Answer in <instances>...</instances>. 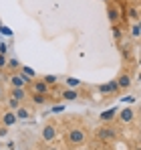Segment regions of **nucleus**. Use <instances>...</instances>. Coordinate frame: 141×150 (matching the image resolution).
<instances>
[{"mask_svg":"<svg viewBox=\"0 0 141 150\" xmlns=\"http://www.w3.org/2000/svg\"><path fill=\"white\" fill-rule=\"evenodd\" d=\"M6 67V57H4V53H0V69H4Z\"/></svg>","mask_w":141,"mask_h":150,"instance_id":"4be33fe9","label":"nucleus"},{"mask_svg":"<svg viewBox=\"0 0 141 150\" xmlns=\"http://www.w3.org/2000/svg\"><path fill=\"white\" fill-rule=\"evenodd\" d=\"M107 18H109L111 25H119V21L123 18L119 4H115V2H109V4H107Z\"/></svg>","mask_w":141,"mask_h":150,"instance_id":"20e7f679","label":"nucleus"},{"mask_svg":"<svg viewBox=\"0 0 141 150\" xmlns=\"http://www.w3.org/2000/svg\"><path fill=\"white\" fill-rule=\"evenodd\" d=\"M111 2H113V0H111Z\"/></svg>","mask_w":141,"mask_h":150,"instance_id":"bb28decb","label":"nucleus"},{"mask_svg":"<svg viewBox=\"0 0 141 150\" xmlns=\"http://www.w3.org/2000/svg\"><path fill=\"white\" fill-rule=\"evenodd\" d=\"M127 18H131L133 23H137V21L141 18L139 8H137V6H129V8H127Z\"/></svg>","mask_w":141,"mask_h":150,"instance_id":"4468645a","label":"nucleus"},{"mask_svg":"<svg viewBox=\"0 0 141 150\" xmlns=\"http://www.w3.org/2000/svg\"><path fill=\"white\" fill-rule=\"evenodd\" d=\"M81 98V91L77 89V87H65V89H61V100L65 101H75Z\"/></svg>","mask_w":141,"mask_h":150,"instance_id":"1a4fd4ad","label":"nucleus"},{"mask_svg":"<svg viewBox=\"0 0 141 150\" xmlns=\"http://www.w3.org/2000/svg\"><path fill=\"white\" fill-rule=\"evenodd\" d=\"M28 87H30V91H36V93H50V91H52V87L43 81V77H40V79H32Z\"/></svg>","mask_w":141,"mask_h":150,"instance_id":"423d86ee","label":"nucleus"},{"mask_svg":"<svg viewBox=\"0 0 141 150\" xmlns=\"http://www.w3.org/2000/svg\"><path fill=\"white\" fill-rule=\"evenodd\" d=\"M16 122H18V118H16V114H14L12 110L2 114V124H4V126H8V128H10V126H14Z\"/></svg>","mask_w":141,"mask_h":150,"instance_id":"ddd939ff","label":"nucleus"},{"mask_svg":"<svg viewBox=\"0 0 141 150\" xmlns=\"http://www.w3.org/2000/svg\"><path fill=\"white\" fill-rule=\"evenodd\" d=\"M57 136H59V126H57V122H47V124L43 126V140L45 142H54Z\"/></svg>","mask_w":141,"mask_h":150,"instance_id":"7ed1b4c3","label":"nucleus"},{"mask_svg":"<svg viewBox=\"0 0 141 150\" xmlns=\"http://www.w3.org/2000/svg\"><path fill=\"white\" fill-rule=\"evenodd\" d=\"M6 67H8V69H12V71H14V69H18V67H20V65H18V61H16V59H10V61H8V63H6Z\"/></svg>","mask_w":141,"mask_h":150,"instance_id":"412c9836","label":"nucleus"},{"mask_svg":"<svg viewBox=\"0 0 141 150\" xmlns=\"http://www.w3.org/2000/svg\"><path fill=\"white\" fill-rule=\"evenodd\" d=\"M6 134H8V126H0V136H6Z\"/></svg>","mask_w":141,"mask_h":150,"instance_id":"5701e85b","label":"nucleus"},{"mask_svg":"<svg viewBox=\"0 0 141 150\" xmlns=\"http://www.w3.org/2000/svg\"><path fill=\"white\" fill-rule=\"evenodd\" d=\"M131 37H133V39H141V28H139L137 23L131 25Z\"/></svg>","mask_w":141,"mask_h":150,"instance_id":"6ab92c4d","label":"nucleus"},{"mask_svg":"<svg viewBox=\"0 0 141 150\" xmlns=\"http://www.w3.org/2000/svg\"><path fill=\"white\" fill-rule=\"evenodd\" d=\"M95 138L99 140V142H111V140H115L117 138V126L113 124H101L97 130H95Z\"/></svg>","mask_w":141,"mask_h":150,"instance_id":"f03ea898","label":"nucleus"},{"mask_svg":"<svg viewBox=\"0 0 141 150\" xmlns=\"http://www.w3.org/2000/svg\"><path fill=\"white\" fill-rule=\"evenodd\" d=\"M50 150H57V148H50Z\"/></svg>","mask_w":141,"mask_h":150,"instance_id":"a878e982","label":"nucleus"},{"mask_svg":"<svg viewBox=\"0 0 141 150\" xmlns=\"http://www.w3.org/2000/svg\"><path fill=\"white\" fill-rule=\"evenodd\" d=\"M111 33H113L115 43H121V37H123V33H121V25H111Z\"/></svg>","mask_w":141,"mask_h":150,"instance_id":"dca6fc26","label":"nucleus"},{"mask_svg":"<svg viewBox=\"0 0 141 150\" xmlns=\"http://www.w3.org/2000/svg\"><path fill=\"white\" fill-rule=\"evenodd\" d=\"M89 138V132L85 126H75V128H69L65 132V144L69 148H77V146H83Z\"/></svg>","mask_w":141,"mask_h":150,"instance_id":"f257e3e1","label":"nucleus"},{"mask_svg":"<svg viewBox=\"0 0 141 150\" xmlns=\"http://www.w3.org/2000/svg\"><path fill=\"white\" fill-rule=\"evenodd\" d=\"M117 114H119L117 108H111V110L101 112V114H99V120H101V124H111V122L117 118Z\"/></svg>","mask_w":141,"mask_h":150,"instance_id":"9d476101","label":"nucleus"},{"mask_svg":"<svg viewBox=\"0 0 141 150\" xmlns=\"http://www.w3.org/2000/svg\"><path fill=\"white\" fill-rule=\"evenodd\" d=\"M117 118H119L121 124H131V122L135 120V110H133V108H123L117 114Z\"/></svg>","mask_w":141,"mask_h":150,"instance_id":"0eeeda50","label":"nucleus"},{"mask_svg":"<svg viewBox=\"0 0 141 150\" xmlns=\"http://www.w3.org/2000/svg\"><path fill=\"white\" fill-rule=\"evenodd\" d=\"M14 114H16V118H18V120H28V118H30V110H28V108H24V105H20L18 110H14Z\"/></svg>","mask_w":141,"mask_h":150,"instance_id":"2eb2a0df","label":"nucleus"},{"mask_svg":"<svg viewBox=\"0 0 141 150\" xmlns=\"http://www.w3.org/2000/svg\"><path fill=\"white\" fill-rule=\"evenodd\" d=\"M30 77H26L22 73H12L10 75V87H28L30 85Z\"/></svg>","mask_w":141,"mask_h":150,"instance_id":"39448f33","label":"nucleus"},{"mask_svg":"<svg viewBox=\"0 0 141 150\" xmlns=\"http://www.w3.org/2000/svg\"><path fill=\"white\" fill-rule=\"evenodd\" d=\"M6 105H8V110H12V112H14V110H18L22 103H20L18 100H14V98H8V100H6Z\"/></svg>","mask_w":141,"mask_h":150,"instance_id":"a211bd4d","label":"nucleus"},{"mask_svg":"<svg viewBox=\"0 0 141 150\" xmlns=\"http://www.w3.org/2000/svg\"><path fill=\"white\" fill-rule=\"evenodd\" d=\"M137 25H139V28H141V18H139V21H137Z\"/></svg>","mask_w":141,"mask_h":150,"instance_id":"b1692460","label":"nucleus"},{"mask_svg":"<svg viewBox=\"0 0 141 150\" xmlns=\"http://www.w3.org/2000/svg\"><path fill=\"white\" fill-rule=\"evenodd\" d=\"M79 85H81L79 79H75V77H69L67 79V87H79Z\"/></svg>","mask_w":141,"mask_h":150,"instance_id":"aec40b11","label":"nucleus"},{"mask_svg":"<svg viewBox=\"0 0 141 150\" xmlns=\"http://www.w3.org/2000/svg\"><path fill=\"white\" fill-rule=\"evenodd\" d=\"M103 2H105V4H109V2H111V0H103Z\"/></svg>","mask_w":141,"mask_h":150,"instance_id":"393cba45","label":"nucleus"},{"mask_svg":"<svg viewBox=\"0 0 141 150\" xmlns=\"http://www.w3.org/2000/svg\"><path fill=\"white\" fill-rule=\"evenodd\" d=\"M131 83H133V77H131V73H127V71H123V73L117 77L119 91H127V89L131 87Z\"/></svg>","mask_w":141,"mask_h":150,"instance_id":"6e6552de","label":"nucleus"},{"mask_svg":"<svg viewBox=\"0 0 141 150\" xmlns=\"http://www.w3.org/2000/svg\"><path fill=\"white\" fill-rule=\"evenodd\" d=\"M10 98L24 103V100H28V87H10Z\"/></svg>","mask_w":141,"mask_h":150,"instance_id":"9b49d317","label":"nucleus"},{"mask_svg":"<svg viewBox=\"0 0 141 150\" xmlns=\"http://www.w3.org/2000/svg\"><path fill=\"white\" fill-rule=\"evenodd\" d=\"M99 91L105 96V93H115L119 91V85H117V79L115 81H109V83H105V85H99Z\"/></svg>","mask_w":141,"mask_h":150,"instance_id":"f8f14e48","label":"nucleus"},{"mask_svg":"<svg viewBox=\"0 0 141 150\" xmlns=\"http://www.w3.org/2000/svg\"><path fill=\"white\" fill-rule=\"evenodd\" d=\"M43 81H45L47 85H50V87H54L57 81H59V77H57V75H43Z\"/></svg>","mask_w":141,"mask_h":150,"instance_id":"f3484780","label":"nucleus"}]
</instances>
